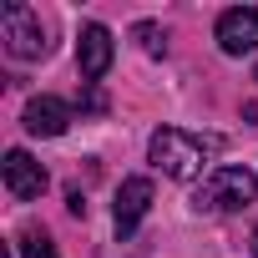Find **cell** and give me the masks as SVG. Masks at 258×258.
Instances as JSON below:
<instances>
[{
  "mask_svg": "<svg viewBox=\"0 0 258 258\" xmlns=\"http://www.w3.org/2000/svg\"><path fill=\"white\" fill-rule=\"evenodd\" d=\"M213 147H218L213 137H192V132H182V126H157L152 142H147V157H152V167H162L167 177L187 182V177L203 172V162H208Z\"/></svg>",
  "mask_w": 258,
  "mask_h": 258,
  "instance_id": "cell-1",
  "label": "cell"
},
{
  "mask_svg": "<svg viewBox=\"0 0 258 258\" xmlns=\"http://www.w3.org/2000/svg\"><path fill=\"white\" fill-rule=\"evenodd\" d=\"M253 192H258V177L248 167H213L192 203H198V213H238L253 203Z\"/></svg>",
  "mask_w": 258,
  "mask_h": 258,
  "instance_id": "cell-2",
  "label": "cell"
},
{
  "mask_svg": "<svg viewBox=\"0 0 258 258\" xmlns=\"http://www.w3.org/2000/svg\"><path fill=\"white\" fill-rule=\"evenodd\" d=\"M0 41H6V51L21 56V61H41V56L51 51L41 16H36L31 6H21V0H11V6L0 11Z\"/></svg>",
  "mask_w": 258,
  "mask_h": 258,
  "instance_id": "cell-3",
  "label": "cell"
},
{
  "mask_svg": "<svg viewBox=\"0 0 258 258\" xmlns=\"http://www.w3.org/2000/svg\"><path fill=\"white\" fill-rule=\"evenodd\" d=\"M218 46L228 56H248L258 51V6H233L218 16Z\"/></svg>",
  "mask_w": 258,
  "mask_h": 258,
  "instance_id": "cell-4",
  "label": "cell"
},
{
  "mask_svg": "<svg viewBox=\"0 0 258 258\" xmlns=\"http://www.w3.org/2000/svg\"><path fill=\"white\" fill-rule=\"evenodd\" d=\"M111 56H116V46H111V31L106 26H81V36H76V66H81V76L86 81H101L106 71H111Z\"/></svg>",
  "mask_w": 258,
  "mask_h": 258,
  "instance_id": "cell-5",
  "label": "cell"
},
{
  "mask_svg": "<svg viewBox=\"0 0 258 258\" xmlns=\"http://www.w3.org/2000/svg\"><path fill=\"white\" fill-rule=\"evenodd\" d=\"M6 192H11L16 203H36V198L46 192V167H41L31 152H21V147L6 152Z\"/></svg>",
  "mask_w": 258,
  "mask_h": 258,
  "instance_id": "cell-6",
  "label": "cell"
},
{
  "mask_svg": "<svg viewBox=\"0 0 258 258\" xmlns=\"http://www.w3.org/2000/svg\"><path fill=\"white\" fill-rule=\"evenodd\" d=\"M147 208H152V182L147 177H126L121 187H116V203H111V218H116V233L126 238L142 218H147Z\"/></svg>",
  "mask_w": 258,
  "mask_h": 258,
  "instance_id": "cell-7",
  "label": "cell"
},
{
  "mask_svg": "<svg viewBox=\"0 0 258 258\" xmlns=\"http://www.w3.org/2000/svg\"><path fill=\"white\" fill-rule=\"evenodd\" d=\"M21 121H26L31 137H61L66 126H71V106L61 96H31L26 111H21Z\"/></svg>",
  "mask_w": 258,
  "mask_h": 258,
  "instance_id": "cell-8",
  "label": "cell"
},
{
  "mask_svg": "<svg viewBox=\"0 0 258 258\" xmlns=\"http://www.w3.org/2000/svg\"><path fill=\"white\" fill-rule=\"evenodd\" d=\"M21 258H56V248H51V238L31 223V228H21Z\"/></svg>",
  "mask_w": 258,
  "mask_h": 258,
  "instance_id": "cell-9",
  "label": "cell"
},
{
  "mask_svg": "<svg viewBox=\"0 0 258 258\" xmlns=\"http://www.w3.org/2000/svg\"><path fill=\"white\" fill-rule=\"evenodd\" d=\"M137 41H142V51L147 56H167V31H157V26H137Z\"/></svg>",
  "mask_w": 258,
  "mask_h": 258,
  "instance_id": "cell-10",
  "label": "cell"
},
{
  "mask_svg": "<svg viewBox=\"0 0 258 258\" xmlns=\"http://www.w3.org/2000/svg\"><path fill=\"white\" fill-rule=\"evenodd\" d=\"M66 208H71L76 218H86V198H81V192H71V198H66Z\"/></svg>",
  "mask_w": 258,
  "mask_h": 258,
  "instance_id": "cell-11",
  "label": "cell"
},
{
  "mask_svg": "<svg viewBox=\"0 0 258 258\" xmlns=\"http://www.w3.org/2000/svg\"><path fill=\"white\" fill-rule=\"evenodd\" d=\"M253 253H258V228H253Z\"/></svg>",
  "mask_w": 258,
  "mask_h": 258,
  "instance_id": "cell-12",
  "label": "cell"
},
{
  "mask_svg": "<svg viewBox=\"0 0 258 258\" xmlns=\"http://www.w3.org/2000/svg\"><path fill=\"white\" fill-rule=\"evenodd\" d=\"M253 81H258V71H253Z\"/></svg>",
  "mask_w": 258,
  "mask_h": 258,
  "instance_id": "cell-13",
  "label": "cell"
}]
</instances>
